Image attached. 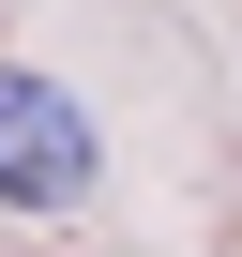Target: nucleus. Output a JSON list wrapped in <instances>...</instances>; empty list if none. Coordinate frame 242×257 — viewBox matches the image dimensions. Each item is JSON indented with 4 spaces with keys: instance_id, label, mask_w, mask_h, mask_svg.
<instances>
[{
    "instance_id": "nucleus-1",
    "label": "nucleus",
    "mask_w": 242,
    "mask_h": 257,
    "mask_svg": "<svg viewBox=\"0 0 242 257\" xmlns=\"http://www.w3.org/2000/svg\"><path fill=\"white\" fill-rule=\"evenodd\" d=\"M106 152H91V106L31 61H0V212H91Z\"/></svg>"
}]
</instances>
